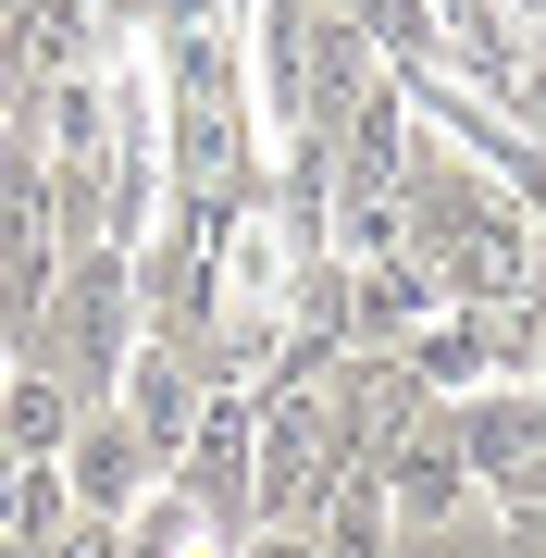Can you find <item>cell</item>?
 Masks as SVG:
<instances>
[{
  "instance_id": "cell-15",
  "label": "cell",
  "mask_w": 546,
  "mask_h": 558,
  "mask_svg": "<svg viewBox=\"0 0 546 558\" xmlns=\"http://www.w3.org/2000/svg\"><path fill=\"white\" fill-rule=\"evenodd\" d=\"M522 13H546V0H522Z\"/></svg>"
},
{
  "instance_id": "cell-11",
  "label": "cell",
  "mask_w": 546,
  "mask_h": 558,
  "mask_svg": "<svg viewBox=\"0 0 546 558\" xmlns=\"http://www.w3.org/2000/svg\"><path fill=\"white\" fill-rule=\"evenodd\" d=\"M485 13L497 0H435V25H460V38H485Z\"/></svg>"
},
{
  "instance_id": "cell-8",
  "label": "cell",
  "mask_w": 546,
  "mask_h": 558,
  "mask_svg": "<svg viewBox=\"0 0 546 558\" xmlns=\"http://www.w3.org/2000/svg\"><path fill=\"white\" fill-rule=\"evenodd\" d=\"M385 62H435V0H336Z\"/></svg>"
},
{
  "instance_id": "cell-3",
  "label": "cell",
  "mask_w": 546,
  "mask_h": 558,
  "mask_svg": "<svg viewBox=\"0 0 546 558\" xmlns=\"http://www.w3.org/2000/svg\"><path fill=\"white\" fill-rule=\"evenodd\" d=\"M236 161H248L236 50H223V25L186 13V25H174V174L199 186V199H236Z\"/></svg>"
},
{
  "instance_id": "cell-7",
  "label": "cell",
  "mask_w": 546,
  "mask_h": 558,
  "mask_svg": "<svg viewBox=\"0 0 546 558\" xmlns=\"http://www.w3.org/2000/svg\"><path fill=\"white\" fill-rule=\"evenodd\" d=\"M75 385L50 373V360H13V385H0V435H13L25 459H62V435H75Z\"/></svg>"
},
{
  "instance_id": "cell-10",
  "label": "cell",
  "mask_w": 546,
  "mask_h": 558,
  "mask_svg": "<svg viewBox=\"0 0 546 558\" xmlns=\"http://www.w3.org/2000/svg\"><path fill=\"white\" fill-rule=\"evenodd\" d=\"M236 558H324V521H248Z\"/></svg>"
},
{
  "instance_id": "cell-14",
  "label": "cell",
  "mask_w": 546,
  "mask_h": 558,
  "mask_svg": "<svg viewBox=\"0 0 546 558\" xmlns=\"http://www.w3.org/2000/svg\"><path fill=\"white\" fill-rule=\"evenodd\" d=\"M0 558H38V546H25V534H0Z\"/></svg>"
},
{
  "instance_id": "cell-9",
  "label": "cell",
  "mask_w": 546,
  "mask_h": 558,
  "mask_svg": "<svg viewBox=\"0 0 546 558\" xmlns=\"http://www.w3.org/2000/svg\"><path fill=\"white\" fill-rule=\"evenodd\" d=\"M38 558H124V521H100V509H62V534H38Z\"/></svg>"
},
{
  "instance_id": "cell-13",
  "label": "cell",
  "mask_w": 546,
  "mask_h": 558,
  "mask_svg": "<svg viewBox=\"0 0 546 558\" xmlns=\"http://www.w3.org/2000/svg\"><path fill=\"white\" fill-rule=\"evenodd\" d=\"M0 124H13V62H0Z\"/></svg>"
},
{
  "instance_id": "cell-6",
  "label": "cell",
  "mask_w": 546,
  "mask_h": 558,
  "mask_svg": "<svg viewBox=\"0 0 546 558\" xmlns=\"http://www.w3.org/2000/svg\"><path fill=\"white\" fill-rule=\"evenodd\" d=\"M460 447L497 509H546V398H460Z\"/></svg>"
},
{
  "instance_id": "cell-2",
  "label": "cell",
  "mask_w": 546,
  "mask_h": 558,
  "mask_svg": "<svg viewBox=\"0 0 546 558\" xmlns=\"http://www.w3.org/2000/svg\"><path fill=\"white\" fill-rule=\"evenodd\" d=\"M137 348V248H62L50 274V311H38V360L75 398H100Z\"/></svg>"
},
{
  "instance_id": "cell-5",
  "label": "cell",
  "mask_w": 546,
  "mask_h": 558,
  "mask_svg": "<svg viewBox=\"0 0 546 558\" xmlns=\"http://www.w3.org/2000/svg\"><path fill=\"white\" fill-rule=\"evenodd\" d=\"M50 472H62V497H75V509H100V521H137L149 472H162V447H149V435H137V422H124L112 398H87Z\"/></svg>"
},
{
  "instance_id": "cell-1",
  "label": "cell",
  "mask_w": 546,
  "mask_h": 558,
  "mask_svg": "<svg viewBox=\"0 0 546 558\" xmlns=\"http://www.w3.org/2000/svg\"><path fill=\"white\" fill-rule=\"evenodd\" d=\"M336 484H348V435L324 410V360H299L248 410V521H324Z\"/></svg>"
},
{
  "instance_id": "cell-4",
  "label": "cell",
  "mask_w": 546,
  "mask_h": 558,
  "mask_svg": "<svg viewBox=\"0 0 546 558\" xmlns=\"http://www.w3.org/2000/svg\"><path fill=\"white\" fill-rule=\"evenodd\" d=\"M373 484H385V509H398V521H423V534L472 509V447H460V410H447L435 385H423V410H410L398 435L373 447Z\"/></svg>"
},
{
  "instance_id": "cell-12",
  "label": "cell",
  "mask_w": 546,
  "mask_h": 558,
  "mask_svg": "<svg viewBox=\"0 0 546 558\" xmlns=\"http://www.w3.org/2000/svg\"><path fill=\"white\" fill-rule=\"evenodd\" d=\"M522 124H546V62H534V87H522Z\"/></svg>"
}]
</instances>
